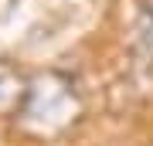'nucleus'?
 Returning <instances> with one entry per match:
<instances>
[]
</instances>
